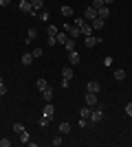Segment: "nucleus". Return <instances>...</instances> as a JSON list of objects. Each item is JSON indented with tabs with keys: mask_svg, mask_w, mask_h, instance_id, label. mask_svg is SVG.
I'll use <instances>...</instances> for the list:
<instances>
[{
	"mask_svg": "<svg viewBox=\"0 0 132 147\" xmlns=\"http://www.w3.org/2000/svg\"><path fill=\"white\" fill-rule=\"evenodd\" d=\"M38 20H42V22H49V13H46V11H40V13H38Z\"/></svg>",
	"mask_w": 132,
	"mask_h": 147,
	"instance_id": "c756f323",
	"label": "nucleus"
},
{
	"mask_svg": "<svg viewBox=\"0 0 132 147\" xmlns=\"http://www.w3.org/2000/svg\"><path fill=\"white\" fill-rule=\"evenodd\" d=\"M9 2H11V0H0V5H2V7H9Z\"/></svg>",
	"mask_w": 132,
	"mask_h": 147,
	"instance_id": "58836bf2",
	"label": "nucleus"
},
{
	"mask_svg": "<svg viewBox=\"0 0 132 147\" xmlns=\"http://www.w3.org/2000/svg\"><path fill=\"white\" fill-rule=\"evenodd\" d=\"M90 7H93V9H99V7H104V0H93Z\"/></svg>",
	"mask_w": 132,
	"mask_h": 147,
	"instance_id": "2f4dec72",
	"label": "nucleus"
},
{
	"mask_svg": "<svg viewBox=\"0 0 132 147\" xmlns=\"http://www.w3.org/2000/svg\"><path fill=\"white\" fill-rule=\"evenodd\" d=\"M57 33H60V29H57L55 24H49V26H46V35H57Z\"/></svg>",
	"mask_w": 132,
	"mask_h": 147,
	"instance_id": "393cba45",
	"label": "nucleus"
},
{
	"mask_svg": "<svg viewBox=\"0 0 132 147\" xmlns=\"http://www.w3.org/2000/svg\"><path fill=\"white\" fill-rule=\"evenodd\" d=\"M64 49H66V51H75V40H73V37H68V40H66V44H64Z\"/></svg>",
	"mask_w": 132,
	"mask_h": 147,
	"instance_id": "a878e982",
	"label": "nucleus"
},
{
	"mask_svg": "<svg viewBox=\"0 0 132 147\" xmlns=\"http://www.w3.org/2000/svg\"><path fill=\"white\" fill-rule=\"evenodd\" d=\"M42 55H44L42 49H33V57H35V59H38V57H42Z\"/></svg>",
	"mask_w": 132,
	"mask_h": 147,
	"instance_id": "72a5a7b5",
	"label": "nucleus"
},
{
	"mask_svg": "<svg viewBox=\"0 0 132 147\" xmlns=\"http://www.w3.org/2000/svg\"><path fill=\"white\" fill-rule=\"evenodd\" d=\"M62 77H64V79H73V68H64Z\"/></svg>",
	"mask_w": 132,
	"mask_h": 147,
	"instance_id": "bb28decb",
	"label": "nucleus"
},
{
	"mask_svg": "<svg viewBox=\"0 0 132 147\" xmlns=\"http://www.w3.org/2000/svg\"><path fill=\"white\" fill-rule=\"evenodd\" d=\"M84 16H86V20H95V18H97V9H93V7H88L86 11H84Z\"/></svg>",
	"mask_w": 132,
	"mask_h": 147,
	"instance_id": "ddd939ff",
	"label": "nucleus"
},
{
	"mask_svg": "<svg viewBox=\"0 0 132 147\" xmlns=\"http://www.w3.org/2000/svg\"><path fill=\"white\" fill-rule=\"evenodd\" d=\"M114 79H117V81H123V79H126V70L117 68V70H114Z\"/></svg>",
	"mask_w": 132,
	"mask_h": 147,
	"instance_id": "b1692460",
	"label": "nucleus"
},
{
	"mask_svg": "<svg viewBox=\"0 0 132 147\" xmlns=\"http://www.w3.org/2000/svg\"><path fill=\"white\" fill-rule=\"evenodd\" d=\"M31 7H33V11H42V7H44V0H31Z\"/></svg>",
	"mask_w": 132,
	"mask_h": 147,
	"instance_id": "f3484780",
	"label": "nucleus"
},
{
	"mask_svg": "<svg viewBox=\"0 0 132 147\" xmlns=\"http://www.w3.org/2000/svg\"><path fill=\"white\" fill-rule=\"evenodd\" d=\"M60 11H62V16H64V18H73V7L64 5L62 9H60Z\"/></svg>",
	"mask_w": 132,
	"mask_h": 147,
	"instance_id": "2eb2a0df",
	"label": "nucleus"
},
{
	"mask_svg": "<svg viewBox=\"0 0 132 147\" xmlns=\"http://www.w3.org/2000/svg\"><path fill=\"white\" fill-rule=\"evenodd\" d=\"M42 99L44 101H51V99H53V88H46V90H42Z\"/></svg>",
	"mask_w": 132,
	"mask_h": 147,
	"instance_id": "a211bd4d",
	"label": "nucleus"
},
{
	"mask_svg": "<svg viewBox=\"0 0 132 147\" xmlns=\"http://www.w3.org/2000/svg\"><path fill=\"white\" fill-rule=\"evenodd\" d=\"M126 114H128V117H132V103L126 105Z\"/></svg>",
	"mask_w": 132,
	"mask_h": 147,
	"instance_id": "4c0bfd02",
	"label": "nucleus"
},
{
	"mask_svg": "<svg viewBox=\"0 0 132 147\" xmlns=\"http://www.w3.org/2000/svg\"><path fill=\"white\" fill-rule=\"evenodd\" d=\"M62 88H70V79H64L62 77Z\"/></svg>",
	"mask_w": 132,
	"mask_h": 147,
	"instance_id": "e433bc0d",
	"label": "nucleus"
},
{
	"mask_svg": "<svg viewBox=\"0 0 132 147\" xmlns=\"http://www.w3.org/2000/svg\"><path fill=\"white\" fill-rule=\"evenodd\" d=\"M97 18H104V20H106V18H110V9H108L106 5H104V7H99V9H97Z\"/></svg>",
	"mask_w": 132,
	"mask_h": 147,
	"instance_id": "1a4fd4ad",
	"label": "nucleus"
},
{
	"mask_svg": "<svg viewBox=\"0 0 132 147\" xmlns=\"http://www.w3.org/2000/svg\"><path fill=\"white\" fill-rule=\"evenodd\" d=\"M104 24H106V20H104V18H95V20H90V26H93V31L104 29Z\"/></svg>",
	"mask_w": 132,
	"mask_h": 147,
	"instance_id": "0eeeda50",
	"label": "nucleus"
},
{
	"mask_svg": "<svg viewBox=\"0 0 132 147\" xmlns=\"http://www.w3.org/2000/svg\"><path fill=\"white\" fill-rule=\"evenodd\" d=\"M112 2H114V0H104V5H106V7H110Z\"/></svg>",
	"mask_w": 132,
	"mask_h": 147,
	"instance_id": "ea45409f",
	"label": "nucleus"
},
{
	"mask_svg": "<svg viewBox=\"0 0 132 147\" xmlns=\"http://www.w3.org/2000/svg\"><path fill=\"white\" fill-rule=\"evenodd\" d=\"M49 123H51V121H49L46 117H40V119H38V125H40V127H46Z\"/></svg>",
	"mask_w": 132,
	"mask_h": 147,
	"instance_id": "cd10ccee",
	"label": "nucleus"
},
{
	"mask_svg": "<svg viewBox=\"0 0 132 147\" xmlns=\"http://www.w3.org/2000/svg\"><path fill=\"white\" fill-rule=\"evenodd\" d=\"M42 117H46L49 121H53V117H55V105L51 103V101H46V105H44V110H42Z\"/></svg>",
	"mask_w": 132,
	"mask_h": 147,
	"instance_id": "20e7f679",
	"label": "nucleus"
},
{
	"mask_svg": "<svg viewBox=\"0 0 132 147\" xmlns=\"http://www.w3.org/2000/svg\"><path fill=\"white\" fill-rule=\"evenodd\" d=\"M20 143H24V145H29V143H31V136H29V132H26V129H24V132H20Z\"/></svg>",
	"mask_w": 132,
	"mask_h": 147,
	"instance_id": "dca6fc26",
	"label": "nucleus"
},
{
	"mask_svg": "<svg viewBox=\"0 0 132 147\" xmlns=\"http://www.w3.org/2000/svg\"><path fill=\"white\" fill-rule=\"evenodd\" d=\"M64 31H66V33H68V37H73V40H77V37L82 35V31L77 29L75 24H68V22L64 24Z\"/></svg>",
	"mask_w": 132,
	"mask_h": 147,
	"instance_id": "7ed1b4c3",
	"label": "nucleus"
},
{
	"mask_svg": "<svg viewBox=\"0 0 132 147\" xmlns=\"http://www.w3.org/2000/svg\"><path fill=\"white\" fill-rule=\"evenodd\" d=\"M60 134H70V123H60Z\"/></svg>",
	"mask_w": 132,
	"mask_h": 147,
	"instance_id": "6ab92c4d",
	"label": "nucleus"
},
{
	"mask_svg": "<svg viewBox=\"0 0 132 147\" xmlns=\"http://www.w3.org/2000/svg\"><path fill=\"white\" fill-rule=\"evenodd\" d=\"M33 59H35V57H33V53H24V55H22V64H24V66H31Z\"/></svg>",
	"mask_w": 132,
	"mask_h": 147,
	"instance_id": "4468645a",
	"label": "nucleus"
},
{
	"mask_svg": "<svg viewBox=\"0 0 132 147\" xmlns=\"http://www.w3.org/2000/svg\"><path fill=\"white\" fill-rule=\"evenodd\" d=\"M20 11H22V13H33L31 2H29V0H22V2H20Z\"/></svg>",
	"mask_w": 132,
	"mask_h": 147,
	"instance_id": "9d476101",
	"label": "nucleus"
},
{
	"mask_svg": "<svg viewBox=\"0 0 132 147\" xmlns=\"http://www.w3.org/2000/svg\"><path fill=\"white\" fill-rule=\"evenodd\" d=\"M13 132H16V134L24 132V125H22V123H13Z\"/></svg>",
	"mask_w": 132,
	"mask_h": 147,
	"instance_id": "c85d7f7f",
	"label": "nucleus"
},
{
	"mask_svg": "<svg viewBox=\"0 0 132 147\" xmlns=\"http://www.w3.org/2000/svg\"><path fill=\"white\" fill-rule=\"evenodd\" d=\"M46 42H49V46H55L57 40H55V35H49V37H46Z\"/></svg>",
	"mask_w": 132,
	"mask_h": 147,
	"instance_id": "473e14b6",
	"label": "nucleus"
},
{
	"mask_svg": "<svg viewBox=\"0 0 132 147\" xmlns=\"http://www.w3.org/2000/svg\"><path fill=\"white\" fill-rule=\"evenodd\" d=\"M0 81H2V77H0Z\"/></svg>",
	"mask_w": 132,
	"mask_h": 147,
	"instance_id": "a19ab883",
	"label": "nucleus"
},
{
	"mask_svg": "<svg viewBox=\"0 0 132 147\" xmlns=\"http://www.w3.org/2000/svg\"><path fill=\"white\" fill-rule=\"evenodd\" d=\"M35 86H38V90L42 92V90H46V88H49V81H46V79H38V81H35Z\"/></svg>",
	"mask_w": 132,
	"mask_h": 147,
	"instance_id": "4be33fe9",
	"label": "nucleus"
},
{
	"mask_svg": "<svg viewBox=\"0 0 132 147\" xmlns=\"http://www.w3.org/2000/svg\"><path fill=\"white\" fill-rule=\"evenodd\" d=\"M79 117H82V119H88V121H90V108H88V105H84L82 110H79Z\"/></svg>",
	"mask_w": 132,
	"mask_h": 147,
	"instance_id": "5701e85b",
	"label": "nucleus"
},
{
	"mask_svg": "<svg viewBox=\"0 0 132 147\" xmlns=\"http://www.w3.org/2000/svg\"><path fill=\"white\" fill-rule=\"evenodd\" d=\"M99 90H101V86L97 84V81H88L86 84V92H95V94H97Z\"/></svg>",
	"mask_w": 132,
	"mask_h": 147,
	"instance_id": "6e6552de",
	"label": "nucleus"
},
{
	"mask_svg": "<svg viewBox=\"0 0 132 147\" xmlns=\"http://www.w3.org/2000/svg\"><path fill=\"white\" fill-rule=\"evenodd\" d=\"M68 61L73 66H77V64H79V53H77V51H68Z\"/></svg>",
	"mask_w": 132,
	"mask_h": 147,
	"instance_id": "9b49d317",
	"label": "nucleus"
},
{
	"mask_svg": "<svg viewBox=\"0 0 132 147\" xmlns=\"http://www.w3.org/2000/svg\"><path fill=\"white\" fill-rule=\"evenodd\" d=\"M99 42H101V37H95V35H84V44H86L88 49H93V46H97Z\"/></svg>",
	"mask_w": 132,
	"mask_h": 147,
	"instance_id": "423d86ee",
	"label": "nucleus"
},
{
	"mask_svg": "<svg viewBox=\"0 0 132 147\" xmlns=\"http://www.w3.org/2000/svg\"><path fill=\"white\" fill-rule=\"evenodd\" d=\"M7 94V86H5V81H0V97H5Z\"/></svg>",
	"mask_w": 132,
	"mask_h": 147,
	"instance_id": "f704fd0d",
	"label": "nucleus"
},
{
	"mask_svg": "<svg viewBox=\"0 0 132 147\" xmlns=\"http://www.w3.org/2000/svg\"><path fill=\"white\" fill-rule=\"evenodd\" d=\"M101 119H104V110H101L99 105L90 108V123H99Z\"/></svg>",
	"mask_w": 132,
	"mask_h": 147,
	"instance_id": "f03ea898",
	"label": "nucleus"
},
{
	"mask_svg": "<svg viewBox=\"0 0 132 147\" xmlns=\"http://www.w3.org/2000/svg\"><path fill=\"white\" fill-rule=\"evenodd\" d=\"M35 37H38V29H33V26H31V29H29V35H26V42L31 44Z\"/></svg>",
	"mask_w": 132,
	"mask_h": 147,
	"instance_id": "aec40b11",
	"label": "nucleus"
},
{
	"mask_svg": "<svg viewBox=\"0 0 132 147\" xmlns=\"http://www.w3.org/2000/svg\"><path fill=\"white\" fill-rule=\"evenodd\" d=\"M55 40H57V44H62V46H64V44H66V40H68V33H66V31H62V33H57V35H55Z\"/></svg>",
	"mask_w": 132,
	"mask_h": 147,
	"instance_id": "f8f14e48",
	"label": "nucleus"
},
{
	"mask_svg": "<svg viewBox=\"0 0 132 147\" xmlns=\"http://www.w3.org/2000/svg\"><path fill=\"white\" fill-rule=\"evenodd\" d=\"M75 26H77V29H79V31H82V35H93V26L88 24L86 20L77 18V20H75Z\"/></svg>",
	"mask_w": 132,
	"mask_h": 147,
	"instance_id": "f257e3e1",
	"label": "nucleus"
},
{
	"mask_svg": "<svg viewBox=\"0 0 132 147\" xmlns=\"http://www.w3.org/2000/svg\"><path fill=\"white\" fill-rule=\"evenodd\" d=\"M84 103H86L88 108H95V105H99V99H97V94H95V92H86Z\"/></svg>",
	"mask_w": 132,
	"mask_h": 147,
	"instance_id": "39448f33",
	"label": "nucleus"
},
{
	"mask_svg": "<svg viewBox=\"0 0 132 147\" xmlns=\"http://www.w3.org/2000/svg\"><path fill=\"white\" fill-rule=\"evenodd\" d=\"M9 145H11L9 138H0V147H9Z\"/></svg>",
	"mask_w": 132,
	"mask_h": 147,
	"instance_id": "c9c22d12",
	"label": "nucleus"
},
{
	"mask_svg": "<svg viewBox=\"0 0 132 147\" xmlns=\"http://www.w3.org/2000/svg\"><path fill=\"white\" fill-rule=\"evenodd\" d=\"M64 143V138H62V134H55L53 138H51V145H55V147H60Z\"/></svg>",
	"mask_w": 132,
	"mask_h": 147,
	"instance_id": "412c9836",
	"label": "nucleus"
},
{
	"mask_svg": "<svg viewBox=\"0 0 132 147\" xmlns=\"http://www.w3.org/2000/svg\"><path fill=\"white\" fill-rule=\"evenodd\" d=\"M77 125H79V127H88V125H90V121H88V119H82V117H79V123H77Z\"/></svg>",
	"mask_w": 132,
	"mask_h": 147,
	"instance_id": "7c9ffc66",
	"label": "nucleus"
}]
</instances>
